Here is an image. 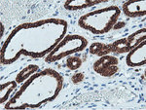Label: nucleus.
Returning a JSON list of instances; mask_svg holds the SVG:
<instances>
[{"mask_svg": "<svg viewBox=\"0 0 146 110\" xmlns=\"http://www.w3.org/2000/svg\"><path fill=\"white\" fill-rule=\"evenodd\" d=\"M118 60L114 57H104L101 58L95 64V70L103 76H110L116 72V70L108 68L109 65H117Z\"/></svg>", "mask_w": 146, "mask_h": 110, "instance_id": "f257e3e1", "label": "nucleus"}, {"mask_svg": "<svg viewBox=\"0 0 146 110\" xmlns=\"http://www.w3.org/2000/svg\"><path fill=\"white\" fill-rule=\"evenodd\" d=\"M82 60L80 58L77 57H69L66 60V65L70 70L77 69L79 66H81Z\"/></svg>", "mask_w": 146, "mask_h": 110, "instance_id": "f03ea898", "label": "nucleus"}, {"mask_svg": "<svg viewBox=\"0 0 146 110\" xmlns=\"http://www.w3.org/2000/svg\"><path fill=\"white\" fill-rule=\"evenodd\" d=\"M83 79H84V74L78 72V73L74 74V75L72 76L71 80H72V82H73L74 84H77V83H79V82L83 81Z\"/></svg>", "mask_w": 146, "mask_h": 110, "instance_id": "7ed1b4c3", "label": "nucleus"}]
</instances>
